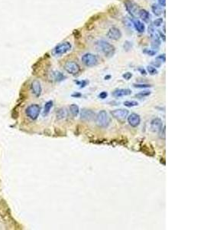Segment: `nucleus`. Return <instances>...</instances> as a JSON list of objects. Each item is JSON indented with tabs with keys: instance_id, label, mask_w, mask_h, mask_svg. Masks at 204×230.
Wrapping results in <instances>:
<instances>
[{
	"instance_id": "obj_36",
	"label": "nucleus",
	"mask_w": 204,
	"mask_h": 230,
	"mask_svg": "<svg viewBox=\"0 0 204 230\" xmlns=\"http://www.w3.org/2000/svg\"><path fill=\"white\" fill-rule=\"evenodd\" d=\"M73 35H74V37L77 38V39H78V38L80 37V32H79L78 30H74V31H73Z\"/></svg>"
},
{
	"instance_id": "obj_31",
	"label": "nucleus",
	"mask_w": 204,
	"mask_h": 230,
	"mask_svg": "<svg viewBox=\"0 0 204 230\" xmlns=\"http://www.w3.org/2000/svg\"><path fill=\"white\" fill-rule=\"evenodd\" d=\"M161 65H162V62L161 61L157 60V59H155V61H153L151 62V65H152L153 67H156V68H158V67H161Z\"/></svg>"
},
{
	"instance_id": "obj_34",
	"label": "nucleus",
	"mask_w": 204,
	"mask_h": 230,
	"mask_svg": "<svg viewBox=\"0 0 204 230\" xmlns=\"http://www.w3.org/2000/svg\"><path fill=\"white\" fill-rule=\"evenodd\" d=\"M108 97V93L106 91H102L99 94V98L101 99H105Z\"/></svg>"
},
{
	"instance_id": "obj_25",
	"label": "nucleus",
	"mask_w": 204,
	"mask_h": 230,
	"mask_svg": "<svg viewBox=\"0 0 204 230\" xmlns=\"http://www.w3.org/2000/svg\"><path fill=\"white\" fill-rule=\"evenodd\" d=\"M124 105L125 107H133L138 106V103L136 101H125L124 102Z\"/></svg>"
},
{
	"instance_id": "obj_1",
	"label": "nucleus",
	"mask_w": 204,
	"mask_h": 230,
	"mask_svg": "<svg viewBox=\"0 0 204 230\" xmlns=\"http://www.w3.org/2000/svg\"><path fill=\"white\" fill-rule=\"evenodd\" d=\"M95 47L99 52H102L104 54L105 57H112L113 56L116 52V48L113 45L110 43L109 41L105 40H97L95 42Z\"/></svg>"
},
{
	"instance_id": "obj_20",
	"label": "nucleus",
	"mask_w": 204,
	"mask_h": 230,
	"mask_svg": "<svg viewBox=\"0 0 204 230\" xmlns=\"http://www.w3.org/2000/svg\"><path fill=\"white\" fill-rule=\"evenodd\" d=\"M68 115V111H67V108L66 107H61L57 111L56 116H57V119L58 120H63L65 119L66 117H67Z\"/></svg>"
},
{
	"instance_id": "obj_15",
	"label": "nucleus",
	"mask_w": 204,
	"mask_h": 230,
	"mask_svg": "<svg viewBox=\"0 0 204 230\" xmlns=\"http://www.w3.org/2000/svg\"><path fill=\"white\" fill-rule=\"evenodd\" d=\"M131 94V91L128 88H119V89H116L112 92V95L115 98H121V97H124V96L130 95Z\"/></svg>"
},
{
	"instance_id": "obj_18",
	"label": "nucleus",
	"mask_w": 204,
	"mask_h": 230,
	"mask_svg": "<svg viewBox=\"0 0 204 230\" xmlns=\"http://www.w3.org/2000/svg\"><path fill=\"white\" fill-rule=\"evenodd\" d=\"M138 15L139 18L143 22H146V23H149V22L151 21V19L150 13L148 12L147 10H145V9H139Z\"/></svg>"
},
{
	"instance_id": "obj_28",
	"label": "nucleus",
	"mask_w": 204,
	"mask_h": 230,
	"mask_svg": "<svg viewBox=\"0 0 204 230\" xmlns=\"http://www.w3.org/2000/svg\"><path fill=\"white\" fill-rule=\"evenodd\" d=\"M163 19L162 18H158V19H155L154 22H153V25H154V27H160V26L162 25V23H163Z\"/></svg>"
},
{
	"instance_id": "obj_6",
	"label": "nucleus",
	"mask_w": 204,
	"mask_h": 230,
	"mask_svg": "<svg viewBox=\"0 0 204 230\" xmlns=\"http://www.w3.org/2000/svg\"><path fill=\"white\" fill-rule=\"evenodd\" d=\"M64 70L67 73L72 74V75L77 74L80 72L79 65L77 62L73 61H66L64 65Z\"/></svg>"
},
{
	"instance_id": "obj_42",
	"label": "nucleus",
	"mask_w": 204,
	"mask_h": 230,
	"mask_svg": "<svg viewBox=\"0 0 204 230\" xmlns=\"http://www.w3.org/2000/svg\"><path fill=\"white\" fill-rule=\"evenodd\" d=\"M111 78V76H110V75H109V76H105V79L106 80V79H109V78Z\"/></svg>"
},
{
	"instance_id": "obj_30",
	"label": "nucleus",
	"mask_w": 204,
	"mask_h": 230,
	"mask_svg": "<svg viewBox=\"0 0 204 230\" xmlns=\"http://www.w3.org/2000/svg\"><path fill=\"white\" fill-rule=\"evenodd\" d=\"M75 82L77 83L78 85H79L80 88H83V87H84L85 86H86V85H87V84H89V81H86V80L79 81H75Z\"/></svg>"
},
{
	"instance_id": "obj_40",
	"label": "nucleus",
	"mask_w": 204,
	"mask_h": 230,
	"mask_svg": "<svg viewBox=\"0 0 204 230\" xmlns=\"http://www.w3.org/2000/svg\"><path fill=\"white\" fill-rule=\"evenodd\" d=\"M72 97H73V98H79V97H81V94L74 93L72 94Z\"/></svg>"
},
{
	"instance_id": "obj_29",
	"label": "nucleus",
	"mask_w": 204,
	"mask_h": 230,
	"mask_svg": "<svg viewBox=\"0 0 204 230\" xmlns=\"http://www.w3.org/2000/svg\"><path fill=\"white\" fill-rule=\"evenodd\" d=\"M133 86L136 88H147V87H151L148 84H133Z\"/></svg>"
},
{
	"instance_id": "obj_38",
	"label": "nucleus",
	"mask_w": 204,
	"mask_h": 230,
	"mask_svg": "<svg viewBox=\"0 0 204 230\" xmlns=\"http://www.w3.org/2000/svg\"><path fill=\"white\" fill-rule=\"evenodd\" d=\"M138 71L141 72V74H144V75H146L147 74V72L145 71V69L143 68V67H139V68H138Z\"/></svg>"
},
{
	"instance_id": "obj_35",
	"label": "nucleus",
	"mask_w": 204,
	"mask_h": 230,
	"mask_svg": "<svg viewBox=\"0 0 204 230\" xmlns=\"http://www.w3.org/2000/svg\"><path fill=\"white\" fill-rule=\"evenodd\" d=\"M155 32V27L153 25H151L149 27H148V33H150V35H152Z\"/></svg>"
},
{
	"instance_id": "obj_24",
	"label": "nucleus",
	"mask_w": 204,
	"mask_h": 230,
	"mask_svg": "<svg viewBox=\"0 0 204 230\" xmlns=\"http://www.w3.org/2000/svg\"><path fill=\"white\" fill-rule=\"evenodd\" d=\"M151 94V91H143L139 92L138 94H136V97L138 98H146L148 96H149Z\"/></svg>"
},
{
	"instance_id": "obj_17",
	"label": "nucleus",
	"mask_w": 204,
	"mask_h": 230,
	"mask_svg": "<svg viewBox=\"0 0 204 230\" xmlns=\"http://www.w3.org/2000/svg\"><path fill=\"white\" fill-rule=\"evenodd\" d=\"M151 35V48L153 49H157L161 46V39L159 37L158 34L154 33Z\"/></svg>"
},
{
	"instance_id": "obj_9",
	"label": "nucleus",
	"mask_w": 204,
	"mask_h": 230,
	"mask_svg": "<svg viewBox=\"0 0 204 230\" xmlns=\"http://www.w3.org/2000/svg\"><path fill=\"white\" fill-rule=\"evenodd\" d=\"M110 114L114 118L122 121V120H125L128 117L129 112L126 109H117V110L111 111Z\"/></svg>"
},
{
	"instance_id": "obj_33",
	"label": "nucleus",
	"mask_w": 204,
	"mask_h": 230,
	"mask_svg": "<svg viewBox=\"0 0 204 230\" xmlns=\"http://www.w3.org/2000/svg\"><path fill=\"white\" fill-rule=\"evenodd\" d=\"M156 59H157V60H159V61H161V62H165L166 61V55L165 54H160V55H158V56L156 58Z\"/></svg>"
},
{
	"instance_id": "obj_10",
	"label": "nucleus",
	"mask_w": 204,
	"mask_h": 230,
	"mask_svg": "<svg viewBox=\"0 0 204 230\" xmlns=\"http://www.w3.org/2000/svg\"><path fill=\"white\" fill-rule=\"evenodd\" d=\"M151 130V131L155 133H158L160 132L162 128H163V122L161 121V119L156 117L151 121V125H150Z\"/></svg>"
},
{
	"instance_id": "obj_22",
	"label": "nucleus",
	"mask_w": 204,
	"mask_h": 230,
	"mask_svg": "<svg viewBox=\"0 0 204 230\" xmlns=\"http://www.w3.org/2000/svg\"><path fill=\"white\" fill-rule=\"evenodd\" d=\"M69 108H70V112H71V114H72L73 117H77V116L79 114V107H78V105H77V104H71Z\"/></svg>"
},
{
	"instance_id": "obj_26",
	"label": "nucleus",
	"mask_w": 204,
	"mask_h": 230,
	"mask_svg": "<svg viewBox=\"0 0 204 230\" xmlns=\"http://www.w3.org/2000/svg\"><path fill=\"white\" fill-rule=\"evenodd\" d=\"M132 47H133V44L130 41H125L124 45H123V48L126 52H129V51L131 50Z\"/></svg>"
},
{
	"instance_id": "obj_41",
	"label": "nucleus",
	"mask_w": 204,
	"mask_h": 230,
	"mask_svg": "<svg viewBox=\"0 0 204 230\" xmlns=\"http://www.w3.org/2000/svg\"><path fill=\"white\" fill-rule=\"evenodd\" d=\"M163 32L165 33V25L163 26Z\"/></svg>"
},
{
	"instance_id": "obj_14",
	"label": "nucleus",
	"mask_w": 204,
	"mask_h": 230,
	"mask_svg": "<svg viewBox=\"0 0 204 230\" xmlns=\"http://www.w3.org/2000/svg\"><path fill=\"white\" fill-rule=\"evenodd\" d=\"M130 22H131V23H132V25L134 26V28H136V30L138 32L143 33L145 31V25L139 19L132 18L131 19H130Z\"/></svg>"
},
{
	"instance_id": "obj_8",
	"label": "nucleus",
	"mask_w": 204,
	"mask_h": 230,
	"mask_svg": "<svg viewBox=\"0 0 204 230\" xmlns=\"http://www.w3.org/2000/svg\"><path fill=\"white\" fill-rule=\"evenodd\" d=\"M107 37L111 40H114V41H117L118 39H120L122 38V32L119 28H116V27H111V28L108 30L107 33H106Z\"/></svg>"
},
{
	"instance_id": "obj_27",
	"label": "nucleus",
	"mask_w": 204,
	"mask_h": 230,
	"mask_svg": "<svg viewBox=\"0 0 204 230\" xmlns=\"http://www.w3.org/2000/svg\"><path fill=\"white\" fill-rule=\"evenodd\" d=\"M143 53L149 56H155V54H157V51L154 50V49H148V48H144L143 50Z\"/></svg>"
},
{
	"instance_id": "obj_13",
	"label": "nucleus",
	"mask_w": 204,
	"mask_h": 230,
	"mask_svg": "<svg viewBox=\"0 0 204 230\" xmlns=\"http://www.w3.org/2000/svg\"><path fill=\"white\" fill-rule=\"evenodd\" d=\"M95 117V113L90 109H83L80 113V118L83 121H92Z\"/></svg>"
},
{
	"instance_id": "obj_3",
	"label": "nucleus",
	"mask_w": 204,
	"mask_h": 230,
	"mask_svg": "<svg viewBox=\"0 0 204 230\" xmlns=\"http://www.w3.org/2000/svg\"><path fill=\"white\" fill-rule=\"evenodd\" d=\"M110 123V118L105 111L102 110L97 114L96 117V124L99 127H107Z\"/></svg>"
},
{
	"instance_id": "obj_37",
	"label": "nucleus",
	"mask_w": 204,
	"mask_h": 230,
	"mask_svg": "<svg viewBox=\"0 0 204 230\" xmlns=\"http://www.w3.org/2000/svg\"><path fill=\"white\" fill-rule=\"evenodd\" d=\"M158 5H160V6L162 7H165L166 0H158Z\"/></svg>"
},
{
	"instance_id": "obj_16",
	"label": "nucleus",
	"mask_w": 204,
	"mask_h": 230,
	"mask_svg": "<svg viewBox=\"0 0 204 230\" xmlns=\"http://www.w3.org/2000/svg\"><path fill=\"white\" fill-rule=\"evenodd\" d=\"M51 80L60 82V81H64L67 78V76H65L62 72H58V71H54L51 73Z\"/></svg>"
},
{
	"instance_id": "obj_11",
	"label": "nucleus",
	"mask_w": 204,
	"mask_h": 230,
	"mask_svg": "<svg viewBox=\"0 0 204 230\" xmlns=\"http://www.w3.org/2000/svg\"><path fill=\"white\" fill-rule=\"evenodd\" d=\"M31 92L35 97L38 98L41 95L42 93V87L40 81L38 80H34L31 82Z\"/></svg>"
},
{
	"instance_id": "obj_7",
	"label": "nucleus",
	"mask_w": 204,
	"mask_h": 230,
	"mask_svg": "<svg viewBox=\"0 0 204 230\" xmlns=\"http://www.w3.org/2000/svg\"><path fill=\"white\" fill-rule=\"evenodd\" d=\"M125 7L126 11L132 16H136L139 11V7L137 3L132 0H126L125 2Z\"/></svg>"
},
{
	"instance_id": "obj_5",
	"label": "nucleus",
	"mask_w": 204,
	"mask_h": 230,
	"mask_svg": "<svg viewBox=\"0 0 204 230\" xmlns=\"http://www.w3.org/2000/svg\"><path fill=\"white\" fill-rule=\"evenodd\" d=\"M82 63L86 67H93L99 64V59L97 55L92 53H86L81 58Z\"/></svg>"
},
{
	"instance_id": "obj_4",
	"label": "nucleus",
	"mask_w": 204,
	"mask_h": 230,
	"mask_svg": "<svg viewBox=\"0 0 204 230\" xmlns=\"http://www.w3.org/2000/svg\"><path fill=\"white\" fill-rule=\"evenodd\" d=\"M40 113H41V107L38 104H31L25 109L26 116L32 121L38 119Z\"/></svg>"
},
{
	"instance_id": "obj_2",
	"label": "nucleus",
	"mask_w": 204,
	"mask_h": 230,
	"mask_svg": "<svg viewBox=\"0 0 204 230\" xmlns=\"http://www.w3.org/2000/svg\"><path fill=\"white\" fill-rule=\"evenodd\" d=\"M72 48V45L70 41H64L57 45L53 49V54L55 56H61L63 54H67Z\"/></svg>"
},
{
	"instance_id": "obj_21",
	"label": "nucleus",
	"mask_w": 204,
	"mask_h": 230,
	"mask_svg": "<svg viewBox=\"0 0 204 230\" xmlns=\"http://www.w3.org/2000/svg\"><path fill=\"white\" fill-rule=\"evenodd\" d=\"M151 11L154 13V15H155L156 16H160L163 13V9H162V6H161L160 5L154 3L151 6Z\"/></svg>"
},
{
	"instance_id": "obj_32",
	"label": "nucleus",
	"mask_w": 204,
	"mask_h": 230,
	"mask_svg": "<svg viewBox=\"0 0 204 230\" xmlns=\"http://www.w3.org/2000/svg\"><path fill=\"white\" fill-rule=\"evenodd\" d=\"M123 78H125V80L128 81L132 78V74H131V72H125V73H124L123 74Z\"/></svg>"
},
{
	"instance_id": "obj_39",
	"label": "nucleus",
	"mask_w": 204,
	"mask_h": 230,
	"mask_svg": "<svg viewBox=\"0 0 204 230\" xmlns=\"http://www.w3.org/2000/svg\"><path fill=\"white\" fill-rule=\"evenodd\" d=\"M157 34H158L160 39H162V40H163L164 41H165V35H163V33L161 32H158V33H157Z\"/></svg>"
},
{
	"instance_id": "obj_12",
	"label": "nucleus",
	"mask_w": 204,
	"mask_h": 230,
	"mask_svg": "<svg viewBox=\"0 0 204 230\" xmlns=\"http://www.w3.org/2000/svg\"><path fill=\"white\" fill-rule=\"evenodd\" d=\"M128 122L131 127H136L141 123V117L138 114L131 113V114L128 115Z\"/></svg>"
},
{
	"instance_id": "obj_23",
	"label": "nucleus",
	"mask_w": 204,
	"mask_h": 230,
	"mask_svg": "<svg viewBox=\"0 0 204 230\" xmlns=\"http://www.w3.org/2000/svg\"><path fill=\"white\" fill-rule=\"evenodd\" d=\"M146 70L148 74H150L151 75H155V74H157L158 73L157 68L153 67L152 65H148V66H147Z\"/></svg>"
},
{
	"instance_id": "obj_19",
	"label": "nucleus",
	"mask_w": 204,
	"mask_h": 230,
	"mask_svg": "<svg viewBox=\"0 0 204 230\" xmlns=\"http://www.w3.org/2000/svg\"><path fill=\"white\" fill-rule=\"evenodd\" d=\"M53 105H54V102L51 100L48 101H47L45 103L44 107L43 112H42V116L43 117H47V115L49 114L50 111H51V108L53 107Z\"/></svg>"
}]
</instances>
